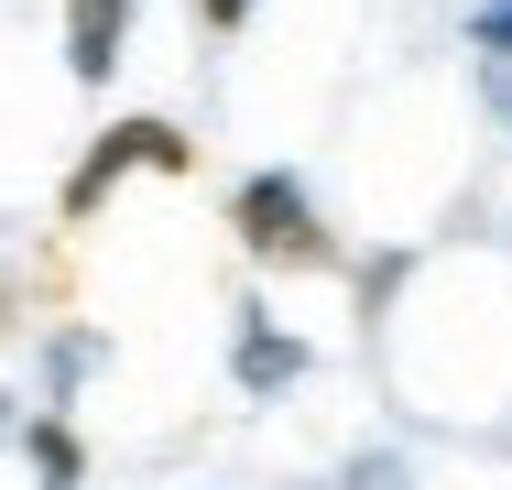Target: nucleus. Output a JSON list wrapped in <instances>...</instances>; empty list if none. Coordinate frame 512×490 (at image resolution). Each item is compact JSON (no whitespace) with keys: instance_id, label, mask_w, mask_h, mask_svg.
Returning <instances> with one entry per match:
<instances>
[{"instance_id":"f257e3e1","label":"nucleus","mask_w":512,"mask_h":490,"mask_svg":"<svg viewBox=\"0 0 512 490\" xmlns=\"http://www.w3.org/2000/svg\"><path fill=\"white\" fill-rule=\"evenodd\" d=\"M229 229H240V251H251L262 273H338V229L316 218V196L295 186V175H240Z\"/></svg>"},{"instance_id":"f03ea898","label":"nucleus","mask_w":512,"mask_h":490,"mask_svg":"<svg viewBox=\"0 0 512 490\" xmlns=\"http://www.w3.org/2000/svg\"><path fill=\"white\" fill-rule=\"evenodd\" d=\"M186 164H197V142H186L164 109H131V120H109L99 142H88V164L66 175V196H55V207H66V229H77V218H99V207H109V186H120V175H186Z\"/></svg>"},{"instance_id":"7ed1b4c3","label":"nucleus","mask_w":512,"mask_h":490,"mask_svg":"<svg viewBox=\"0 0 512 490\" xmlns=\"http://www.w3.org/2000/svg\"><path fill=\"white\" fill-rule=\"evenodd\" d=\"M131 11L142 0H66V66H77V88H109L120 44H131Z\"/></svg>"},{"instance_id":"20e7f679","label":"nucleus","mask_w":512,"mask_h":490,"mask_svg":"<svg viewBox=\"0 0 512 490\" xmlns=\"http://www.w3.org/2000/svg\"><path fill=\"white\" fill-rule=\"evenodd\" d=\"M22 458H33V480H44V490H77V480H88V447H77L66 414H44V425L22 436Z\"/></svg>"},{"instance_id":"39448f33","label":"nucleus","mask_w":512,"mask_h":490,"mask_svg":"<svg viewBox=\"0 0 512 490\" xmlns=\"http://www.w3.org/2000/svg\"><path fill=\"white\" fill-rule=\"evenodd\" d=\"M480 55H491V88L512 98V11H480Z\"/></svg>"},{"instance_id":"423d86ee","label":"nucleus","mask_w":512,"mask_h":490,"mask_svg":"<svg viewBox=\"0 0 512 490\" xmlns=\"http://www.w3.org/2000/svg\"><path fill=\"white\" fill-rule=\"evenodd\" d=\"M284 371H295L284 338H240V382H284Z\"/></svg>"},{"instance_id":"0eeeda50","label":"nucleus","mask_w":512,"mask_h":490,"mask_svg":"<svg viewBox=\"0 0 512 490\" xmlns=\"http://www.w3.org/2000/svg\"><path fill=\"white\" fill-rule=\"evenodd\" d=\"M251 11H262V0H197V33L229 44V33H251Z\"/></svg>"}]
</instances>
